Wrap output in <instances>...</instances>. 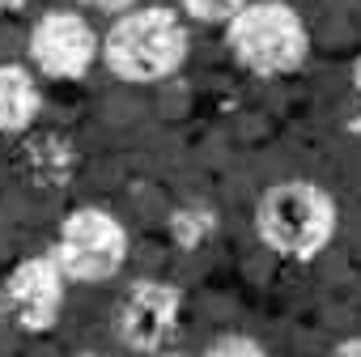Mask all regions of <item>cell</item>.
Listing matches in <instances>:
<instances>
[{"mask_svg": "<svg viewBox=\"0 0 361 357\" xmlns=\"http://www.w3.org/2000/svg\"><path fill=\"white\" fill-rule=\"evenodd\" d=\"M64 306V268L56 264V255H35L26 264H18L5 281V310L18 327L26 332H43L56 323Z\"/></svg>", "mask_w": 361, "mask_h": 357, "instance_id": "8992f818", "label": "cell"}, {"mask_svg": "<svg viewBox=\"0 0 361 357\" xmlns=\"http://www.w3.org/2000/svg\"><path fill=\"white\" fill-rule=\"evenodd\" d=\"M251 5V0H183V9L196 18V22H234L243 9Z\"/></svg>", "mask_w": 361, "mask_h": 357, "instance_id": "30bf717a", "label": "cell"}, {"mask_svg": "<svg viewBox=\"0 0 361 357\" xmlns=\"http://www.w3.org/2000/svg\"><path fill=\"white\" fill-rule=\"evenodd\" d=\"M255 230L268 251L285 260H314L336 234V200L306 178H289L259 196Z\"/></svg>", "mask_w": 361, "mask_h": 357, "instance_id": "6da1fadb", "label": "cell"}, {"mask_svg": "<svg viewBox=\"0 0 361 357\" xmlns=\"http://www.w3.org/2000/svg\"><path fill=\"white\" fill-rule=\"evenodd\" d=\"M353 81H357V90H361V60H357V68H353Z\"/></svg>", "mask_w": 361, "mask_h": 357, "instance_id": "9a60e30c", "label": "cell"}, {"mask_svg": "<svg viewBox=\"0 0 361 357\" xmlns=\"http://www.w3.org/2000/svg\"><path fill=\"white\" fill-rule=\"evenodd\" d=\"M178 247H200L209 234H213V213L209 209H178L174 222H170Z\"/></svg>", "mask_w": 361, "mask_h": 357, "instance_id": "9c48e42d", "label": "cell"}, {"mask_svg": "<svg viewBox=\"0 0 361 357\" xmlns=\"http://www.w3.org/2000/svg\"><path fill=\"white\" fill-rule=\"evenodd\" d=\"M39 111V85L22 64H0V132H22Z\"/></svg>", "mask_w": 361, "mask_h": 357, "instance_id": "ba28073f", "label": "cell"}, {"mask_svg": "<svg viewBox=\"0 0 361 357\" xmlns=\"http://www.w3.org/2000/svg\"><path fill=\"white\" fill-rule=\"evenodd\" d=\"M85 5L106 9V13H123V9H132V0H85Z\"/></svg>", "mask_w": 361, "mask_h": 357, "instance_id": "4fadbf2b", "label": "cell"}, {"mask_svg": "<svg viewBox=\"0 0 361 357\" xmlns=\"http://www.w3.org/2000/svg\"><path fill=\"white\" fill-rule=\"evenodd\" d=\"M230 52L243 68L259 73V77H281V73H293L302 60H306V26L298 18V9L281 5V0H259V5H247L230 30Z\"/></svg>", "mask_w": 361, "mask_h": 357, "instance_id": "3957f363", "label": "cell"}, {"mask_svg": "<svg viewBox=\"0 0 361 357\" xmlns=\"http://www.w3.org/2000/svg\"><path fill=\"white\" fill-rule=\"evenodd\" d=\"M327 357H361V336H353V340H340Z\"/></svg>", "mask_w": 361, "mask_h": 357, "instance_id": "7c38bea8", "label": "cell"}, {"mask_svg": "<svg viewBox=\"0 0 361 357\" xmlns=\"http://www.w3.org/2000/svg\"><path fill=\"white\" fill-rule=\"evenodd\" d=\"M94 52H98V39L90 22L77 13H47L30 35V56L47 77H64V81L81 77L94 64Z\"/></svg>", "mask_w": 361, "mask_h": 357, "instance_id": "52a82bcc", "label": "cell"}, {"mask_svg": "<svg viewBox=\"0 0 361 357\" xmlns=\"http://www.w3.org/2000/svg\"><path fill=\"white\" fill-rule=\"evenodd\" d=\"M153 357H178V353H153Z\"/></svg>", "mask_w": 361, "mask_h": 357, "instance_id": "2e32d148", "label": "cell"}, {"mask_svg": "<svg viewBox=\"0 0 361 357\" xmlns=\"http://www.w3.org/2000/svg\"><path fill=\"white\" fill-rule=\"evenodd\" d=\"M77 357H98V353H77Z\"/></svg>", "mask_w": 361, "mask_h": 357, "instance_id": "e0dca14e", "label": "cell"}, {"mask_svg": "<svg viewBox=\"0 0 361 357\" xmlns=\"http://www.w3.org/2000/svg\"><path fill=\"white\" fill-rule=\"evenodd\" d=\"M18 5H22V0H0V13H13Z\"/></svg>", "mask_w": 361, "mask_h": 357, "instance_id": "5bb4252c", "label": "cell"}, {"mask_svg": "<svg viewBox=\"0 0 361 357\" xmlns=\"http://www.w3.org/2000/svg\"><path fill=\"white\" fill-rule=\"evenodd\" d=\"M102 56L123 81H161L188 60V26L170 9H128L111 26Z\"/></svg>", "mask_w": 361, "mask_h": 357, "instance_id": "7a4b0ae2", "label": "cell"}, {"mask_svg": "<svg viewBox=\"0 0 361 357\" xmlns=\"http://www.w3.org/2000/svg\"><path fill=\"white\" fill-rule=\"evenodd\" d=\"M204 357H268V353H264V344L251 340V336H221Z\"/></svg>", "mask_w": 361, "mask_h": 357, "instance_id": "8fae6325", "label": "cell"}, {"mask_svg": "<svg viewBox=\"0 0 361 357\" xmlns=\"http://www.w3.org/2000/svg\"><path fill=\"white\" fill-rule=\"evenodd\" d=\"M178 310H183V294L166 281H136L119 310H115V336L132 353H161V344L178 327Z\"/></svg>", "mask_w": 361, "mask_h": 357, "instance_id": "5b68a950", "label": "cell"}, {"mask_svg": "<svg viewBox=\"0 0 361 357\" xmlns=\"http://www.w3.org/2000/svg\"><path fill=\"white\" fill-rule=\"evenodd\" d=\"M128 260V230L106 209H77L56 238V264L73 281H106Z\"/></svg>", "mask_w": 361, "mask_h": 357, "instance_id": "277c9868", "label": "cell"}]
</instances>
